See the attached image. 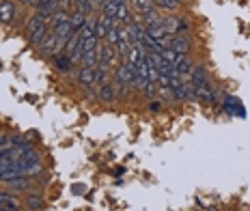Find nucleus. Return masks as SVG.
Here are the masks:
<instances>
[{
	"mask_svg": "<svg viewBox=\"0 0 250 211\" xmlns=\"http://www.w3.org/2000/svg\"><path fill=\"white\" fill-rule=\"evenodd\" d=\"M117 52H114L112 45L108 43H100V48H97V67H106V69H112V67H117Z\"/></svg>",
	"mask_w": 250,
	"mask_h": 211,
	"instance_id": "nucleus-1",
	"label": "nucleus"
},
{
	"mask_svg": "<svg viewBox=\"0 0 250 211\" xmlns=\"http://www.w3.org/2000/svg\"><path fill=\"white\" fill-rule=\"evenodd\" d=\"M162 26L168 35H181L188 30V22L186 18H175V15H168V18H162Z\"/></svg>",
	"mask_w": 250,
	"mask_h": 211,
	"instance_id": "nucleus-2",
	"label": "nucleus"
},
{
	"mask_svg": "<svg viewBox=\"0 0 250 211\" xmlns=\"http://www.w3.org/2000/svg\"><path fill=\"white\" fill-rule=\"evenodd\" d=\"M78 82L84 89H95L97 86V67H80L78 69Z\"/></svg>",
	"mask_w": 250,
	"mask_h": 211,
	"instance_id": "nucleus-3",
	"label": "nucleus"
},
{
	"mask_svg": "<svg viewBox=\"0 0 250 211\" xmlns=\"http://www.w3.org/2000/svg\"><path fill=\"white\" fill-rule=\"evenodd\" d=\"M190 39L186 37L184 33L181 35H170L168 41H166V48H170V50H175V52H179V54H186L188 50H190Z\"/></svg>",
	"mask_w": 250,
	"mask_h": 211,
	"instance_id": "nucleus-4",
	"label": "nucleus"
},
{
	"mask_svg": "<svg viewBox=\"0 0 250 211\" xmlns=\"http://www.w3.org/2000/svg\"><path fill=\"white\" fill-rule=\"evenodd\" d=\"M97 99L104 101V104H110V101L117 99V91H114V84L110 80L104 82V84H97Z\"/></svg>",
	"mask_w": 250,
	"mask_h": 211,
	"instance_id": "nucleus-5",
	"label": "nucleus"
},
{
	"mask_svg": "<svg viewBox=\"0 0 250 211\" xmlns=\"http://www.w3.org/2000/svg\"><path fill=\"white\" fill-rule=\"evenodd\" d=\"M190 82H192V86H205V84H209V76H207V69L205 67H201V65H196V67H192V71H190Z\"/></svg>",
	"mask_w": 250,
	"mask_h": 211,
	"instance_id": "nucleus-6",
	"label": "nucleus"
},
{
	"mask_svg": "<svg viewBox=\"0 0 250 211\" xmlns=\"http://www.w3.org/2000/svg\"><path fill=\"white\" fill-rule=\"evenodd\" d=\"M39 48H41V52L48 54V56H52V54H59V52H61V48H59V39H56V35L52 33V30H50L48 35H45V39L41 41Z\"/></svg>",
	"mask_w": 250,
	"mask_h": 211,
	"instance_id": "nucleus-7",
	"label": "nucleus"
},
{
	"mask_svg": "<svg viewBox=\"0 0 250 211\" xmlns=\"http://www.w3.org/2000/svg\"><path fill=\"white\" fill-rule=\"evenodd\" d=\"M15 18V4L13 0H0V22L11 24Z\"/></svg>",
	"mask_w": 250,
	"mask_h": 211,
	"instance_id": "nucleus-8",
	"label": "nucleus"
},
{
	"mask_svg": "<svg viewBox=\"0 0 250 211\" xmlns=\"http://www.w3.org/2000/svg\"><path fill=\"white\" fill-rule=\"evenodd\" d=\"M65 22H69V11H65V9H54L48 19V26H50V30H54Z\"/></svg>",
	"mask_w": 250,
	"mask_h": 211,
	"instance_id": "nucleus-9",
	"label": "nucleus"
},
{
	"mask_svg": "<svg viewBox=\"0 0 250 211\" xmlns=\"http://www.w3.org/2000/svg\"><path fill=\"white\" fill-rule=\"evenodd\" d=\"M86 19H88V13H82V11H78V9H74V13H69L71 30H74V33H80L82 26L86 24Z\"/></svg>",
	"mask_w": 250,
	"mask_h": 211,
	"instance_id": "nucleus-10",
	"label": "nucleus"
},
{
	"mask_svg": "<svg viewBox=\"0 0 250 211\" xmlns=\"http://www.w3.org/2000/svg\"><path fill=\"white\" fill-rule=\"evenodd\" d=\"M0 207L7 211H20V200L13 196V192H0Z\"/></svg>",
	"mask_w": 250,
	"mask_h": 211,
	"instance_id": "nucleus-11",
	"label": "nucleus"
},
{
	"mask_svg": "<svg viewBox=\"0 0 250 211\" xmlns=\"http://www.w3.org/2000/svg\"><path fill=\"white\" fill-rule=\"evenodd\" d=\"M48 33H50V26H48V24H41V26H37L35 30H30V33H28V41L33 45H41V41L45 39V35H48Z\"/></svg>",
	"mask_w": 250,
	"mask_h": 211,
	"instance_id": "nucleus-12",
	"label": "nucleus"
},
{
	"mask_svg": "<svg viewBox=\"0 0 250 211\" xmlns=\"http://www.w3.org/2000/svg\"><path fill=\"white\" fill-rule=\"evenodd\" d=\"M160 56L166 60L168 65H173V67H177L181 63V60L186 58V54H179V52H175V50H170V48H164L162 52H160Z\"/></svg>",
	"mask_w": 250,
	"mask_h": 211,
	"instance_id": "nucleus-13",
	"label": "nucleus"
},
{
	"mask_svg": "<svg viewBox=\"0 0 250 211\" xmlns=\"http://www.w3.org/2000/svg\"><path fill=\"white\" fill-rule=\"evenodd\" d=\"M108 26H110V24L106 22V18H104V15H100V18H95V37L100 39V43H102V41H106Z\"/></svg>",
	"mask_w": 250,
	"mask_h": 211,
	"instance_id": "nucleus-14",
	"label": "nucleus"
},
{
	"mask_svg": "<svg viewBox=\"0 0 250 211\" xmlns=\"http://www.w3.org/2000/svg\"><path fill=\"white\" fill-rule=\"evenodd\" d=\"M71 65H74V63H71V58H69V56H67L65 52H59V54L54 56V67H56L59 71H69Z\"/></svg>",
	"mask_w": 250,
	"mask_h": 211,
	"instance_id": "nucleus-15",
	"label": "nucleus"
},
{
	"mask_svg": "<svg viewBox=\"0 0 250 211\" xmlns=\"http://www.w3.org/2000/svg\"><path fill=\"white\" fill-rule=\"evenodd\" d=\"M155 9H162V11H177V7L181 4V0H151Z\"/></svg>",
	"mask_w": 250,
	"mask_h": 211,
	"instance_id": "nucleus-16",
	"label": "nucleus"
},
{
	"mask_svg": "<svg viewBox=\"0 0 250 211\" xmlns=\"http://www.w3.org/2000/svg\"><path fill=\"white\" fill-rule=\"evenodd\" d=\"M4 185H9L11 190H28L30 188V179L26 177V174H22V177H15V179H11V181H7Z\"/></svg>",
	"mask_w": 250,
	"mask_h": 211,
	"instance_id": "nucleus-17",
	"label": "nucleus"
},
{
	"mask_svg": "<svg viewBox=\"0 0 250 211\" xmlns=\"http://www.w3.org/2000/svg\"><path fill=\"white\" fill-rule=\"evenodd\" d=\"M104 43L112 45V48L119 43V26L117 24H110V26H108V35H106V41H104Z\"/></svg>",
	"mask_w": 250,
	"mask_h": 211,
	"instance_id": "nucleus-18",
	"label": "nucleus"
},
{
	"mask_svg": "<svg viewBox=\"0 0 250 211\" xmlns=\"http://www.w3.org/2000/svg\"><path fill=\"white\" fill-rule=\"evenodd\" d=\"M192 67H194V65H192L190 60H188V58H184V60H181L179 65L175 67V69H177V74H179L181 78H188V76H190V71H192Z\"/></svg>",
	"mask_w": 250,
	"mask_h": 211,
	"instance_id": "nucleus-19",
	"label": "nucleus"
},
{
	"mask_svg": "<svg viewBox=\"0 0 250 211\" xmlns=\"http://www.w3.org/2000/svg\"><path fill=\"white\" fill-rule=\"evenodd\" d=\"M129 2L138 9V13H145V11H149V9H153V2H151V0H129Z\"/></svg>",
	"mask_w": 250,
	"mask_h": 211,
	"instance_id": "nucleus-20",
	"label": "nucleus"
},
{
	"mask_svg": "<svg viewBox=\"0 0 250 211\" xmlns=\"http://www.w3.org/2000/svg\"><path fill=\"white\" fill-rule=\"evenodd\" d=\"M28 207L33 209V211L41 209V198L37 196V194H30V196H28Z\"/></svg>",
	"mask_w": 250,
	"mask_h": 211,
	"instance_id": "nucleus-21",
	"label": "nucleus"
},
{
	"mask_svg": "<svg viewBox=\"0 0 250 211\" xmlns=\"http://www.w3.org/2000/svg\"><path fill=\"white\" fill-rule=\"evenodd\" d=\"M71 7H74V0H59V9H65V11H69Z\"/></svg>",
	"mask_w": 250,
	"mask_h": 211,
	"instance_id": "nucleus-22",
	"label": "nucleus"
},
{
	"mask_svg": "<svg viewBox=\"0 0 250 211\" xmlns=\"http://www.w3.org/2000/svg\"><path fill=\"white\" fill-rule=\"evenodd\" d=\"M160 108H162V101H151V104H149V110H160Z\"/></svg>",
	"mask_w": 250,
	"mask_h": 211,
	"instance_id": "nucleus-23",
	"label": "nucleus"
},
{
	"mask_svg": "<svg viewBox=\"0 0 250 211\" xmlns=\"http://www.w3.org/2000/svg\"><path fill=\"white\" fill-rule=\"evenodd\" d=\"M18 2H22V4H28V0H18Z\"/></svg>",
	"mask_w": 250,
	"mask_h": 211,
	"instance_id": "nucleus-24",
	"label": "nucleus"
}]
</instances>
